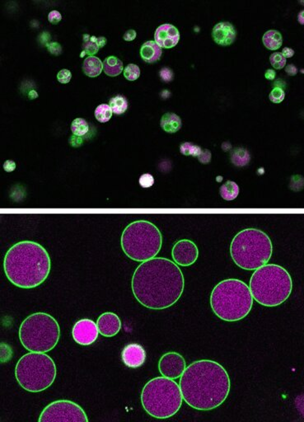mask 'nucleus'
<instances>
[{"mask_svg": "<svg viewBox=\"0 0 304 422\" xmlns=\"http://www.w3.org/2000/svg\"><path fill=\"white\" fill-rule=\"evenodd\" d=\"M251 293L258 304L276 307L286 302L293 290L290 273L276 264H266L255 270L250 280Z\"/></svg>", "mask_w": 304, "mask_h": 422, "instance_id": "39448f33", "label": "nucleus"}, {"mask_svg": "<svg viewBox=\"0 0 304 422\" xmlns=\"http://www.w3.org/2000/svg\"><path fill=\"white\" fill-rule=\"evenodd\" d=\"M186 368V360L177 352L166 353L158 362V371L161 375L171 380L181 377Z\"/></svg>", "mask_w": 304, "mask_h": 422, "instance_id": "f8f14e48", "label": "nucleus"}, {"mask_svg": "<svg viewBox=\"0 0 304 422\" xmlns=\"http://www.w3.org/2000/svg\"><path fill=\"white\" fill-rule=\"evenodd\" d=\"M160 77L164 82H170L173 78V72L172 69L168 67H163L160 70Z\"/></svg>", "mask_w": 304, "mask_h": 422, "instance_id": "e433bc0d", "label": "nucleus"}, {"mask_svg": "<svg viewBox=\"0 0 304 422\" xmlns=\"http://www.w3.org/2000/svg\"><path fill=\"white\" fill-rule=\"evenodd\" d=\"M253 305V298L247 284L238 279H228L214 288L210 306L220 319L238 322L248 316Z\"/></svg>", "mask_w": 304, "mask_h": 422, "instance_id": "20e7f679", "label": "nucleus"}, {"mask_svg": "<svg viewBox=\"0 0 304 422\" xmlns=\"http://www.w3.org/2000/svg\"><path fill=\"white\" fill-rule=\"evenodd\" d=\"M51 262L47 251L32 241H21L5 255L3 269L7 280L21 289H33L47 279Z\"/></svg>", "mask_w": 304, "mask_h": 422, "instance_id": "7ed1b4c3", "label": "nucleus"}, {"mask_svg": "<svg viewBox=\"0 0 304 422\" xmlns=\"http://www.w3.org/2000/svg\"><path fill=\"white\" fill-rule=\"evenodd\" d=\"M182 399L200 411L213 410L229 396L231 382L226 370L216 361L201 360L186 367L180 380Z\"/></svg>", "mask_w": 304, "mask_h": 422, "instance_id": "f03ea898", "label": "nucleus"}, {"mask_svg": "<svg viewBox=\"0 0 304 422\" xmlns=\"http://www.w3.org/2000/svg\"><path fill=\"white\" fill-rule=\"evenodd\" d=\"M16 168V163L14 161L7 160L3 163V169L7 172H13Z\"/></svg>", "mask_w": 304, "mask_h": 422, "instance_id": "a19ab883", "label": "nucleus"}, {"mask_svg": "<svg viewBox=\"0 0 304 422\" xmlns=\"http://www.w3.org/2000/svg\"><path fill=\"white\" fill-rule=\"evenodd\" d=\"M97 323L91 319H81L76 322L72 330V336L76 343L81 346H89L94 343L98 338Z\"/></svg>", "mask_w": 304, "mask_h": 422, "instance_id": "4468645a", "label": "nucleus"}, {"mask_svg": "<svg viewBox=\"0 0 304 422\" xmlns=\"http://www.w3.org/2000/svg\"><path fill=\"white\" fill-rule=\"evenodd\" d=\"M155 42L160 47H174L180 40V33L178 29L172 24H163L158 26L154 34Z\"/></svg>", "mask_w": 304, "mask_h": 422, "instance_id": "dca6fc26", "label": "nucleus"}, {"mask_svg": "<svg viewBox=\"0 0 304 422\" xmlns=\"http://www.w3.org/2000/svg\"><path fill=\"white\" fill-rule=\"evenodd\" d=\"M273 253L271 238L257 229H246L234 237L230 254L235 264L242 269L255 271L267 264Z\"/></svg>", "mask_w": 304, "mask_h": 422, "instance_id": "423d86ee", "label": "nucleus"}, {"mask_svg": "<svg viewBox=\"0 0 304 422\" xmlns=\"http://www.w3.org/2000/svg\"><path fill=\"white\" fill-rule=\"evenodd\" d=\"M270 100L273 101L275 103H280L281 101L285 99L286 97V92L281 87H274L271 93H270Z\"/></svg>", "mask_w": 304, "mask_h": 422, "instance_id": "473e14b6", "label": "nucleus"}, {"mask_svg": "<svg viewBox=\"0 0 304 422\" xmlns=\"http://www.w3.org/2000/svg\"><path fill=\"white\" fill-rule=\"evenodd\" d=\"M182 401L179 385L168 378H154L142 390L143 408L149 416L158 419H167L177 414Z\"/></svg>", "mask_w": 304, "mask_h": 422, "instance_id": "0eeeda50", "label": "nucleus"}, {"mask_svg": "<svg viewBox=\"0 0 304 422\" xmlns=\"http://www.w3.org/2000/svg\"><path fill=\"white\" fill-rule=\"evenodd\" d=\"M71 130L73 132V135L82 137L87 135V132L89 131V125L87 120L84 119L76 118L71 124Z\"/></svg>", "mask_w": 304, "mask_h": 422, "instance_id": "cd10ccee", "label": "nucleus"}, {"mask_svg": "<svg viewBox=\"0 0 304 422\" xmlns=\"http://www.w3.org/2000/svg\"><path fill=\"white\" fill-rule=\"evenodd\" d=\"M282 54L285 58H290L295 54V50H293L292 48L285 47L282 51Z\"/></svg>", "mask_w": 304, "mask_h": 422, "instance_id": "a18cd8bd", "label": "nucleus"}, {"mask_svg": "<svg viewBox=\"0 0 304 422\" xmlns=\"http://www.w3.org/2000/svg\"><path fill=\"white\" fill-rule=\"evenodd\" d=\"M162 53H163L162 47H160L153 40H149L144 42L140 49V55L142 59L147 63H153L157 61L160 59Z\"/></svg>", "mask_w": 304, "mask_h": 422, "instance_id": "6ab92c4d", "label": "nucleus"}, {"mask_svg": "<svg viewBox=\"0 0 304 422\" xmlns=\"http://www.w3.org/2000/svg\"><path fill=\"white\" fill-rule=\"evenodd\" d=\"M139 75H140V69L136 64H129L124 69V76L128 80H136Z\"/></svg>", "mask_w": 304, "mask_h": 422, "instance_id": "7c9ffc66", "label": "nucleus"}, {"mask_svg": "<svg viewBox=\"0 0 304 422\" xmlns=\"http://www.w3.org/2000/svg\"><path fill=\"white\" fill-rule=\"evenodd\" d=\"M94 114L95 117L99 122L106 123L111 118L113 111L107 104H101L95 110Z\"/></svg>", "mask_w": 304, "mask_h": 422, "instance_id": "c85d7f7f", "label": "nucleus"}, {"mask_svg": "<svg viewBox=\"0 0 304 422\" xmlns=\"http://www.w3.org/2000/svg\"><path fill=\"white\" fill-rule=\"evenodd\" d=\"M62 16L60 12L57 10H53L48 15V20L51 22L52 24L59 23V21H61Z\"/></svg>", "mask_w": 304, "mask_h": 422, "instance_id": "4c0bfd02", "label": "nucleus"}, {"mask_svg": "<svg viewBox=\"0 0 304 422\" xmlns=\"http://www.w3.org/2000/svg\"><path fill=\"white\" fill-rule=\"evenodd\" d=\"M220 195L225 201H233L238 197L239 194V186L236 182L228 181L222 185L220 189Z\"/></svg>", "mask_w": 304, "mask_h": 422, "instance_id": "b1692460", "label": "nucleus"}, {"mask_svg": "<svg viewBox=\"0 0 304 422\" xmlns=\"http://www.w3.org/2000/svg\"><path fill=\"white\" fill-rule=\"evenodd\" d=\"M60 328L55 319L45 313L27 317L19 328V339L25 349L31 352L46 353L56 347Z\"/></svg>", "mask_w": 304, "mask_h": 422, "instance_id": "1a4fd4ad", "label": "nucleus"}, {"mask_svg": "<svg viewBox=\"0 0 304 422\" xmlns=\"http://www.w3.org/2000/svg\"><path fill=\"white\" fill-rule=\"evenodd\" d=\"M125 254L135 262H145L155 257L163 244V236L158 227L146 220L129 224L120 239Z\"/></svg>", "mask_w": 304, "mask_h": 422, "instance_id": "6e6552de", "label": "nucleus"}, {"mask_svg": "<svg viewBox=\"0 0 304 422\" xmlns=\"http://www.w3.org/2000/svg\"><path fill=\"white\" fill-rule=\"evenodd\" d=\"M286 72L289 75H295L298 73V68H296L295 64H288L287 66L286 67Z\"/></svg>", "mask_w": 304, "mask_h": 422, "instance_id": "37998d69", "label": "nucleus"}, {"mask_svg": "<svg viewBox=\"0 0 304 422\" xmlns=\"http://www.w3.org/2000/svg\"><path fill=\"white\" fill-rule=\"evenodd\" d=\"M83 139L82 137L73 135L69 139V143L73 147H79L83 144Z\"/></svg>", "mask_w": 304, "mask_h": 422, "instance_id": "ea45409f", "label": "nucleus"}, {"mask_svg": "<svg viewBox=\"0 0 304 422\" xmlns=\"http://www.w3.org/2000/svg\"><path fill=\"white\" fill-rule=\"evenodd\" d=\"M139 185L142 187L149 188L154 184V178H153V175L149 174V173H144V174L142 175L141 177H139Z\"/></svg>", "mask_w": 304, "mask_h": 422, "instance_id": "72a5a7b5", "label": "nucleus"}, {"mask_svg": "<svg viewBox=\"0 0 304 422\" xmlns=\"http://www.w3.org/2000/svg\"><path fill=\"white\" fill-rule=\"evenodd\" d=\"M56 373V366L50 356L37 352L24 355L15 368L19 385L31 393H39L50 387Z\"/></svg>", "mask_w": 304, "mask_h": 422, "instance_id": "9d476101", "label": "nucleus"}, {"mask_svg": "<svg viewBox=\"0 0 304 422\" xmlns=\"http://www.w3.org/2000/svg\"><path fill=\"white\" fill-rule=\"evenodd\" d=\"M123 37H124V40H127V41L135 40V37H136V31L135 30H133V29H130V30L125 31V33L124 34Z\"/></svg>", "mask_w": 304, "mask_h": 422, "instance_id": "79ce46f5", "label": "nucleus"}, {"mask_svg": "<svg viewBox=\"0 0 304 422\" xmlns=\"http://www.w3.org/2000/svg\"><path fill=\"white\" fill-rule=\"evenodd\" d=\"M265 77L266 78H267L268 80H273L276 78V71L274 70V69H271V68H269V69H267L266 72H265Z\"/></svg>", "mask_w": 304, "mask_h": 422, "instance_id": "c03bdc74", "label": "nucleus"}, {"mask_svg": "<svg viewBox=\"0 0 304 422\" xmlns=\"http://www.w3.org/2000/svg\"><path fill=\"white\" fill-rule=\"evenodd\" d=\"M172 256L176 264L189 267L198 259L199 249L192 241L182 239L175 243L172 248Z\"/></svg>", "mask_w": 304, "mask_h": 422, "instance_id": "ddd939ff", "label": "nucleus"}, {"mask_svg": "<svg viewBox=\"0 0 304 422\" xmlns=\"http://www.w3.org/2000/svg\"><path fill=\"white\" fill-rule=\"evenodd\" d=\"M97 328L100 334L106 338H112L121 329V321L114 313H104L97 319Z\"/></svg>", "mask_w": 304, "mask_h": 422, "instance_id": "f3484780", "label": "nucleus"}, {"mask_svg": "<svg viewBox=\"0 0 304 422\" xmlns=\"http://www.w3.org/2000/svg\"><path fill=\"white\" fill-rule=\"evenodd\" d=\"M212 36L215 42L219 45H231L236 39V29L229 21H221L214 26Z\"/></svg>", "mask_w": 304, "mask_h": 422, "instance_id": "a211bd4d", "label": "nucleus"}, {"mask_svg": "<svg viewBox=\"0 0 304 422\" xmlns=\"http://www.w3.org/2000/svg\"><path fill=\"white\" fill-rule=\"evenodd\" d=\"M270 61L275 68L281 69V68L286 66V58L284 57L283 54L281 52H275L273 54H271Z\"/></svg>", "mask_w": 304, "mask_h": 422, "instance_id": "2f4dec72", "label": "nucleus"}, {"mask_svg": "<svg viewBox=\"0 0 304 422\" xmlns=\"http://www.w3.org/2000/svg\"><path fill=\"white\" fill-rule=\"evenodd\" d=\"M103 69V63L97 57L92 55L84 59L83 64V70L86 75L91 78H94L100 75Z\"/></svg>", "mask_w": 304, "mask_h": 422, "instance_id": "412c9836", "label": "nucleus"}, {"mask_svg": "<svg viewBox=\"0 0 304 422\" xmlns=\"http://www.w3.org/2000/svg\"><path fill=\"white\" fill-rule=\"evenodd\" d=\"M265 46L270 50H277L281 47L283 42L282 35L277 30H269L263 35L262 38Z\"/></svg>", "mask_w": 304, "mask_h": 422, "instance_id": "5701e85b", "label": "nucleus"}, {"mask_svg": "<svg viewBox=\"0 0 304 422\" xmlns=\"http://www.w3.org/2000/svg\"><path fill=\"white\" fill-rule=\"evenodd\" d=\"M121 359L123 363L129 368H139L146 361V352L141 345L130 343L124 347L121 352Z\"/></svg>", "mask_w": 304, "mask_h": 422, "instance_id": "2eb2a0df", "label": "nucleus"}, {"mask_svg": "<svg viewBox=\"0 0 304 422\" xmlns=\"http://www.w3.org/2000/svg\"><path fill=\"white\" fill-rule=\"evenodd\" d=\"M46 46H47V50H49L50 54H54V55H59V54H61L62 47L59 43L56 42V41L47 43Z\"/></svg>", "mask_w": 304, "mask_h": 422, "instance_id": "c9c22d12", "label": "nucleus"}, {"mask_svg": "<svg viewBox=\"0 0 304 422\" xmlns=\"http://www.w3.org/2000/svg\"><path fill=\"white\" fill-rule=\"evenodd\" d=\"M303 14H304V10H302L301 12H300V14L298 16V20L300 21V23L304 24V17H303Z\"/></svg>", "mask_w": 304, "mask_h": 422, "instance_id": "49530a36", "label": "nucleus"}, {"mask_svg": "<svg viewBox=\"0 0 304 422\" xmlns=\"http://www.w3.org/2000/svg\"><path fill=\"white\" fill-rule=\"evenodd\" d=\"M109 106H111L113 113L120 115L127 110L128 101L125 97H123L121 95H117L110 100Z\"/></svg>", "mask_w": 304, "mask_h": 422, "instance_id": "bb28decb", "label": "nucleus"}, {"mask_svg": "<svg viewBox=\"0 0 304 422\" xmlns=\"http://www.w3.org/2000/svg\"><path fill=\"white\" fill-rule=\"evenodd\" d=\"M103 70L111 77L119 75L123 70L122 61L116 56L107 57L103 61Z\"/></svg>", "mask_w": 304, "mask_h": 422, "instance_id": "4be33fe9", "label": "nucleus"}, {"mask_svg": "<svg viewBox=\"0 0 304 422\" xmlns=\"http://www.w3.org/2000/svg\"><path fill=\"white\" fill-rule=\"evenodd\" d=\"M184 287L182 270L175 262L163 257H153L142 262L131 281L133 294L138 302L153 310H163L176 304Z\"/></svg>", "mask_w": 304, "mask_h": 422, "instance_id": "f257e3e1", "label": "nucleus"}, {"mask_svg": "<svg viewBox=\"0 0 304 422\" xmlns=\"http://www.w3.org/2000/svg\"><path fill=\"white\" fill-rule=\"evenodd\" d=\"M99 44H98V37L97 36H91L88 34L83 35V54L81 57H83L85 54H89L92 56L96 54L99 50Z\"/></svg>", "mask_w": 304, "mask_h": 422, "instance_id": "393cba45", "label": "nucleus"}, {"mask_svg": "<svg viewBox=\"0 0 304 422\" xmlns=\"http://www.w3.org/2000/svg\"><path fill=\"white\" fill-rule=\"evenodd\" d=\"M71 78H72V73L66 68L61 69L57 74V78L59 83H68L70 81Z\"/></svg>", "mask_w": 304, "mask_h": 422, "instance_id": "f704fd0d", "label": "nucleus"}, {"mask_svg": "<svg viewBox=\"0 0 304 422\" xmlns=\"http://www.w3.org/2000/svg\"><path fill=\"white\" fill-rule=\"evenodd\" d=\"M182 120L177 114L168 112L161 119L160 125L168 133H176L182 128Z\"/></svg>", "mask_w": 304, "mask_h": 422, "instance_id": "aec40b11", "label": "nucleus"}, {"mask_svg": "<svg viewBox=\"0 0 304 422\" xmlns=\"http://www.w3.org/2000/svg\"><path fill=\"white\" fill-rule=\"evenodd\" d=\"M39 422H87V414L80 406L68 400L53 402L40 413Z\"/></svg>", "mask_w": 304, "mask_h": 422, "instance_id": "9b49d317", "label": "nucleus"}, {"mask_svg": "<svg viewBox=\"0 0 304 422\" xmlns=\"http://www.w3.org/2000/svg\"><path fill=\"white\" fill-rule=\"evenodd\" d=\"M250 159V153L244 148H237L232 152L231 161L235 166L243 167L248 165Z\"/></svg>", "mask_w": 304, "mask_h": 422, "instance_id": "a878e982", "label": "nucleus"}, {"mask_svg": "<svg viewBox=\"0 0 304 422\" xmlns=\"http://www.w3.org/2000/svg\"><path fill=\"white\" fill-rule=\"evenodd\" d=\"M180 152L184 155L194 156V157L198 158L201 152H202V149L201 147L192 144L191 142H185L183 144H181Z\"/></svg>", "mask_w": 304, "mask_h": 422, "instance_id": "c756f323", "label": "nucleus"}, {"mask_svg": "<svg viewBox=\"0 0 304 422\" xmlns=\"http://www.w3.org/2000/svg\"><path fill=\"white\" fill-rule=\"evenodd\" d=\"M198 159L201 163H209L211 160V152L209 149H204L198 157Z\"/></svg>", "mask_w": 304, "mask_h": 422, "instance_id": "58836bf2", "label": "nucleus"}]
</instances>
